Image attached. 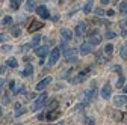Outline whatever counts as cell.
I'll list each match as a JSON object with an SVG mask.
<instances>
[{
	"label": "cell",
	"instance_id": "cell-1",
	"mask_svg": "<svg viewBox=\"0 0 127 125\" xmlns=\"http://www.w3.org/2000/svg\"><path fill=\"white\" fill-rule=\"evenodd\" d=\"M47 92H44V93H41V95L35 100V103H33V105H32V108H33V112L35 110H39V108H42L44 105H45V103H47Z\"/></svg>",
	"mask_w": 127,
	"mask_h": 125
},
{
	"label": "cell",
	"instance_id": "cell-2",
	"mask_svg": "<svg viewBox=\"0 0 127 125\" xmlns=\"http://www.w3.org/2000/svg\"><path fill=\"white\" fill-rule=\"evenodd\" d=\"M77 50L76 48H65L64 50V57H65L68 62H73V63H76L77 62Z\"/></svg>",
	"mask_w": 127,
	"mask_h": 125
},
{
	"label": "cell",
	"instance_id": "cell-3",
	"mask_svg": "<svg viewBox=\"0 0 127 125\" xmlns=\"http://www.w3.org/2000/svg\"><path fill=\"white\" fill-rule=\"evenodd\" d=\"M83 98H85V103H86V104L91 103L94 98H97V89H95L94 84H92V87H91L89 90H86V92L83 93Z\"/></svg>",
	"mask_w": 127,
	"mask_h": 125
},
{
	"label": "cell",
	"instance_id": "cell-4",
	"mask_svg": "<svg viewBox=\"0 0 127 125\" xmlns=\"http://www.w3.org/2000/svg\"><path fill=\"white\" fill-rule=\"evenodd\" d=\"M59 54H61V47H56V48L52 50L50 53V57H49V65H55L58 59H59Z\"/></svg>",
	"mask_w": 127,
	"mask_h": 125
},
{
	"label": "cell",
	"instance_id": "cell-5",
	"mask_svg": "<svg viewBox=\"0 0 127 125\" xmlns=\"http://www.w3.org/2000/svg\"><path fill=\"white\" fill-rule=\"evenodd\" d=\"M50 83H52V77H45V79H42V80L35 86V90H44Z\"/></svg>",
	"mask_w": 127,
	"mask_h": 125
},
{
	"label": "cell",
	"instance_id": "cell-6",
	"mask_svg": "<svg viewBox=\"0 0 127 125\" xmlns=\"http://www.w3.org/2000/svg\"><path fill=\"white\" fill-rule=\"evenodd\" d=\"M92 48H94V47H92V44L89 42H85V44H82L80 45V48H79V50H80V54L82 56H86V54H89V53H92Z\"/></svg>",
	"mask_w": 127,
	"mask_h": 125
},
{
	"label": "cell",
	"instance_id": "cell-7",
	"mask_svg": "<svg viewBox=\"0 0 127 125\" xmlns=\"http://www.w3.org/2000/svg\"><path fill=\"white\" fill-rule=\"evenodd\" d=\"M42 27H44V24H42L41 21H36V20H33V21L30 23V26L27 27V30H29L30 33H33V32H36V30H39V29H42Z\"/></svg>",
	"mask_w": 127,
	"mask_h": 125
},
{
	"label": "cell",
	"instance_id": "cell-8",
	"mask_svg": "<svg viewBox=\"0 0 127 125\" xmlns=\"http://www.w3.org/2000/svg\"><path fill=\"white\" fill-rule=\"evenodd\" d=\"M36 14L39 15L41 18H49V17H50V12H49V9H47L44 5H41V6H38V8H36Z\"/></svg>",
	"mask_w": 127,
	"mask_h": 125
},
{
	"label": "cell",
	"instance_id": "cell-9",
	"mask_svg": "<svg viewBox=\"0 0 127 125\" xmlns=\"http://www.w3.org/2000/svg\"><path fill=\"white\" fill-rule=\"evenodd\" d=\"M59 115H61V112H59V110H56V108H53V110H49V112H47V115H45V119L52 122V121L58 119V118H59Z\"/></svg>",
	"mask_w": 127,
	"mask_h": 125
},
{
	"label": "cell",
	"instance_id": "cell-10",
	"mask_svg": "<svg viewBox=\"0 0 127 125\" xmlns=\"http://www.w3.org/2000/svg\"><path fill=\"white\" fill-rule=\"evenodd\" d=\"M110 92H112V86H110L109 83H106V84L103 86V89H101V98L107 100V98L110 97Z\"/></svg>",
	"mask_w": 127,
	"mask_h": 125
},
{
	"label": "cell",
	"instance_id": "cell-11",
	"mask_svg": "<svg viewBox=\"0 0 127 125\" xmlns=\"http://www.w3.org/2000/svg\"><path fill=\"white\" fill-rule=\"evenodd\" d=\"M85 33H86V24H85V23L77 24V26H76V35H77V36H83Z\"/></svg>",
	"mask_w": 127,
	"mask_h": 125
},
{
	"label": "cell",
	"instance_id": "cell-12",
	"mask_svg": "<svg viewBox=\"0 0 127 125\" xmlns=\"http://www.w3.org/2000/svg\"><path fill=\"white\" fill-rule=\"evenodd\" d=\"M124 103H127V93H124V95H117L114 98V104L115 105H123Z\"/></svg>",
	"mask_w": 127,
	"mask_h": 125
},
{
	"label": "cell",
	"instance_id": "cell-13",
	"mask_svg": "<svg viewBox=\"0 0 127 125\" xmlns=\"http://www.w3.org/2000/svg\"><path fill=\"white\" fill-rule=\"evenodd\" d=\"M88 72H89V68H86V69L80 71V72H79V75H77L76 79L73 80V83H79V82H82L83 79H86V75H88Z\"/></svg>",
	"mask_w": 127,
	"mask_h": 125
},
{
	"label": "cell",
	"instance_id": "cell-14",
	"mask_svg": "<svg viewBox=\"0 0 127 125\" xmlns=\"http://www.w3.org/2000/svg\"><path fill=\"white\" fill-rule=\"evenodd\" d=\"M47 53H49V47H47V45H42V47H39V48L35 50V54L38 57H44Z\"/></svg>",
	"mask_w": 127,
	"mask_h": 125
},
{
	"label": "cell",
	"instance_id": "cell-15",
	"mask_svg": "<svg viewBox=\"0 0 127 125\" xmlns=\"http://www.w3.org/2000/svg\"><path fill=\"white\" fill-rule=\"evenodd\" d=\"M89 42H91L92 45H98V44L101 42V38L97 35V30H95V32H94V33L89 36Z\"/></svg>",
	"mask_w": 127,
	"mask_h": 125
},
{
	"label": "cell",
	"instance_id": "cell-16",
	"mask_svg": "<svg viewBox=\"0 0 127 125\" xmlns=\"http://www.w3.org/2000/svg\"><path fill=\"white\" fill-rule=\"evenodd\" d=\"M32 72H33V66H32L30 63H27V65H26V68L21 71V74H20V75H21V77H29Z\"/></svg>",
	"mask_w": 127,
	"mask_h": 125
},
{
	"label": "cell",
	"instance_id": "cell-17",
	"mask_svg": "<svg viewBox=\"0 0 127 125\" xmlns=\"http://www.w3.org/2000/svg\"><path fill=\"white\" fill-rule=\"evenodd\" d=\"M61 35H62L64 39H67V41H70L73 38V32L68 30V29H61Z\"/></svg>",
	"mask_w": 127,
	"mask_h": 125
},
{
	"label": "cell",
	"instance_id": "cell-18",
	"mask_svg": "<svg viewBox=\"0 0 127 125\" xmlns=\"http://www.w3.org/2000/svg\"><path fill=\"white\" fill-rule=\"evenodd\" d=\"M24 113V107L21 105V103H15V116L20 118Z\"/></svg>",
	"mask_w": 127,
	"mask_h": 125
},
{
	"label": "cell",
	"instance_id": "cell-19",
	"mask_svg": "<svg viewBox=\"0 0 127 125\" xmlns=\"http://www.w3.org/2000/svg\"><path fill=\"white\" fill-rule=\"evenodd\" d=\"M17 65H18V62H17V59H15V57H11V59H8V60H6V66L17 68Z\"/></svg>",
	"mask_w": 127,
	"mask_h": 125
},
{
	"label": "cell",
	"instance_id": "cell-20",
	"mask_svg": "<svg viewBox=\"0 0 127 125\" xmlns=\"http://www.w3.org/2000/svg\"><path fill=\"white\" fill-rule=\"evenodd\" d=\"M112 51H114V45H112V44H107V45L104 47V54H106L107 57H110V56H112Z\"/></svg>",
	"mask_w": 127,
	"mask_h": 125
},
{
	"label": "cell",
	"instance_id": "cell-21",
	"mask_svg": "<svg viewBox=\"0 0 127 125\" xmlns=\"http://www.w3.org/2000/svg\"><path fill=\"white\" fill-rule=\"evenodd\" d=\"M118 8H120V14L126 15V14H127V0H124V2H121Z\"/></svg>",
	"mask_w": 127,
	"mask_h": 125
},
{
	"label": "cell",
	"instance_id": "cell-22",
	"mask_svg": "<svg viewBox=\"0 0 127 125\" xmlns=\"http://www.w3.org/2000/svg\"><path fill=\"white\" fill-rule=\"evenodd\" d=\"M26 9L27 11H33L35 9V0H26Z\"/></svg>",
	"mask_w": 127,
	"mask_h": 125
},
{
	"label": "cell",
	"instance_id": "cell-23",
	"mask_svg": "<svg viewBox=\"0 0 127 125\" xmlns=\"http://www.w3.org/2000/svg\"><path fill=\"white\" fill-rule=\"evenodd\" d=\"M120 54H121V57L126 60L127 59V44H124L123 47H121V50H120Z\"/></svg>",
	"mask_w": 127,
	"mask_h": 125
},
{
	"label": "cell",
	"instance_id": "cell-24",
	"mask_svg": "<svg viewBox=\"0 0 127 125\" xmlns=\"http://www.w3.org/2000/svg\"><path fill=\"white\" fill-rule=\"evenodd\" d=\"M11 8L15 11V9H18V6H20V0H11Z\"/></svg>",
	"mask_w": 127,
	"mask_h": 125
},
{
	"label": "cell",
	"instance_id": "cell-25",
	"mask_svg": "<svg viewBox=\"0 0 127 125\" xmlns=\"http://www.w3.org/2000/svg\"><path fill=\"white\" fill-rule=\"evenodd\" d=\"M92 5H94L92 2H88V3L85 5V8H83V12H85V14H89L91 9H92Z\"/></svg>",
	"mask_w": 127,
	"mask_h": 125
},
{
	"label": "cell",
	"instance_id": "cell-26",
	"mask_svg": "<svg viewBox=\"0 0 127 125\" xmlns=\"http://www.w3.org/2000/svg\"><path fill=\"white\" fill-rule=\"evenodd\" d=\"M41 38L42 36H38V35H35V38L32 39V47H36L38 44H39V41H41Z\"/></svg>",
	"mask_w": 127,
	"mask_h": 125
},
{
	"label": "cell",
	"instance_id": "cell-27",
	"mask_svg": "<svg viewBox=\"0 0 127 125\" xmlns=\"http://www.w3.org/2000/svg\"><path fill=\"white\" fill-rule=\"evenodd\" d=\"M117 87L120 89V87H124V77L123 75H120V79H118V82H117Z\"/></svg>",
	"mask_w": 127,
	"mask_h": 125
},
{
	"label": "cell",
	"instance_id": "cell-28",
	"mask_svg": "<svg viewBox=\"0 0 127 125\" xmlns=\"http://www.w3.org/2000/svg\"><path fill=\"white\" fill-rule=\"evenodd\" d=\"M95 15H97V17H104V15H106V12L103 11V9H95Z\"/></svg>",
	"mask_w": 127,
	"mask_h": 125
},
{
	"label": "cell",
	"instance_id": "cell-29",
	"mask_svg": "<svg viewBox=\"0 0 127 125\" xmlns=\"http://www.w3.org/2000/svg\"><path fill=\"white\" fill-rule=\"evenodd\" d=\"M12 50V47L11 45H2V53H8Z\"/></svg>",
	"mask_w": 127,
	"mask_h": 125
},
{
	"label": "cell",
	"instance_id": "cell-30",
	"mask_svg": "<svg viewBox=\"0 0 127 125\" xmlns=\"http://www.w3.org/2000/svg\"><path fill=\"white\" fill-rule=\"evenodd\" d=\"M104 36H106L107 39H112V38H115V36H117V33H115V32H106V35H104Z\"/></svg>",
	"mask_w": 127,
	"mask_h": 125
},
{
	"label": "cell",
	"instance_id": "cell-31",
	"mask_svg": "<svg viewBox=\"0 0 127 125\" xmlns=\"http://www.w3.org/2000/svg\"><path fill=\"white\" fill-rule=\"evenodd\" d=\"M12 23V18L11 17H5L3 18V26H8V24H11Z\"/></svg>",
	"mask_w": 127,
	"mask_h": 125
},
{
	"label": "cell",
	"instance_id": "cell-32",
	"mask_svg": "<svg viewBox=\"0 0 127 125\" xmlns=\"http://www.w3.org/2000/svg\"><path fill=\"white\" fill-rule=\"evenodd\" d=\"M18 33H20V29H18V27H14V29H12V35L18 36Z\"/></svg>",
	"mask_w": 127,
	"mask_h": 125
},
{
	"label": "cell",
	"instance_id": "cell-33",
	"mask_svg": "<svg viewBox=\"0 0 127 125\" xmlns=\"http://www.w3.org/2000/svg\"><path fill=\"white\" fill-rule=\"evenodd\" d=\"M58 107V101H52V104L49 105V108H56Z\"/></svg>",
	"mask_w": 127,
	"mask_h": 125
},
{
	"label": "cell",
	"instance_id": "cell-34",
	"mask_svg": "<svg viewBox=\"0 0 127 125\" xmlns=\"http://www.w3.org/2000/svg\"><path fill=\"white\" fill-rule=\"evenodd\" d=\"M106 15H107V17H112V15H115V11H112V9H109V11L106 12Z\"/></svg>",
	"mask_w": 127,
	"mask_h": 125
},
{
	"label": "cell",
	"instance_id": "cell-35",
	"mask_svg": "<svg viewBox=\"0 0 127 125\" xmlns=\"http://www.w3.org/2000/svg\"><path fill=\"white\" fill-rule=\"evenodd\" d=\"M5 39H6V35H5V33H0V44H2Z\"/></svg>",
	"mask_w": 127,
	"mask_h": 125
},
{
	"label": "cell",
	"instance_id": "cell-36",
	"mask_svg": "<svg viewBox=\"0 0 127 125\" xmlns=\"http://www.w3.org/2000/svg\"><path fill=\"white\" fill-rule=\"evenodd\" d=\"M30 45H32V44H30ZM30 45H29V44H26V45H23V47H21V50H23V51H26V50H29V48H30Z\"/></svg>",
	"mask_w": 127,
	"mask_h": 125
},
{
	"label": "cell",
	"instance_id": "cell-37",
	"mask_svg": "<svg viewBox=\"0 0 127 125\" xmlns=\"http://www.w3.org/2000/svg\"><path fill=\"white\" fill-rule=\"evenodd\" d=\"M85 124H88V125H92V124H94V122H92V121H91V119H86V121H85Z\"/></svg>",
	"mask_w": 127,
	"mask_h": 125
},
{
	"label": "cell",
	"instance_id": "cell-38",
	"mask_svg": "<svg viewBox=\"0 0 127 125\" xmlns=\"http://www.w3.org/2000/svg\"><path fill=\"white\" fill-rule=\"evenodd\" d=\"M114 69L118 71V72H121V66H114Z\"/></svg>",
	"mask_w": 127,
	"mask_h": 125
},
{
	"label": "cell",
	"instance_id": "cell-39",
	"mask_svg": "<svg viewBox=\"0 0 127 125\" xmlns=\"http://www.w3.org/2000/svg\"><path fill=\"white\" fill-rule=\"evenodd\" d=\"M110 2V0H101V5H107Z\"/></svg>",
	"mask_w": 127,
	"mask_h": 125
},
{
	"label": "cell",
	"instance_id": "cell-40",
	"mask_svg": "<svg viewBox=\"0 0 127 125\" xmlns=\"http://www.w3.org/2000/svg\"><path fill=\"white\" fill-rule=\"evenodd\" d=\"M124 27H127V21H126V23H124Z\"/></svg>",
	"mask_w": 127,
	"mask_h": 125
},
{
	"label": "cell",
	"instance_id": "cell-41",
	"mask_svg": "<svg viewBox=\"0 0 127 125\" xmlns=\"http://www.w3.org/2000/svg\"><path fill=\"white\" fill-rule=\"evenodd\" d=\"M0 115H2V108H0Z\"/></svg>",
	"mask_w": 127,
	"mask_h": 125
}]
</instances>
